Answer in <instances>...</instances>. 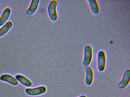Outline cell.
<instances>
[{"label":"cell","mask_w":130,"mask_h":97,"mask_svg":"<svg viewBox=\"0 0 130 97\" xmlns=\"http://www.w3.org/2000/svg\"><path fill=\"white\" fill-rule=\"evenodd\" d=\"M92 57V50L90 45L85 46L84 49V57L83 65L84 67L88 66L90 63Z\"/></svg>","instance_id":"6da1fadb"},{"label":"cell","mask_w":130,"mask_h":97,"mask_svg":"<svg viewBox=\"0 0 130 97\" xmlns=\"http://www.w3.org/2000/svg\"><path fill=\"white\" fill-rule=\"evenodd\" d=\"M57 1L53 0L50 3L48 8V13L51 20L53 21H55L57 18V14L56 8Z\"/></svg>","instance_id":"7a4b0ae2"},{"label":"cell","mask_w":130,"mask_h":97,"mask_svg":"<svg viewBox=\"0 0 130 97\" xmlns=\"http://www.w3.org/2000/svg\"><path fill=\"white\" fill-rule=\"evenodd\" d=\"M106 58L105 52L103 51H99L97 55V66L99 71H103L105 68Z\"/></svg>","instance_id":"3957f363"},{"label":"cell","mask_w":130,"mask_h":97,"mask_svg":"<svg viewBox=\"0 0 130 97\" xmlns=\"http://www.w3.org/2000/svg\"><path fill=\"white\" fill-rule=\"evenodd\" d=\"M130 79V70L128 69L125 71L121 81L117 85V87L120 89L123 88L129 84Z\"/></svg>","instance_id":"277c9868"},{"label":"cell","mask_w":130,"mask_h":97,"mask_svg":"<svg viewBox=\"0 0 130 97\" xmlns=\"http://www.w3.org/2000/svg\"><path fill=\"white\" fill-rule=\"evenodd\" d=\"M46 90V89L45 87L41 86L34 88H27L25 90V92L28 95L35 96L43 94Z\"/></svg>","instance_id":"5b68a950"},{"label":"cell","mask_w":130,"mask_h":97,"mask_svg":"<svg viewBox=\"0 0 130 97\" xmlns=\"http://www.w3.org/2000/svg\"><path fill=\"white\" fill-rule=\"evenodd\" d=\"M0 80L14 86H16L19 84L18 81L15 78L9 74H4L2 75L0 77Z\"/></svg>","instance_id":"8992f818"},{"label":"cell","mask_w":130,"mask_h":97,"mask_svg":"<svg viewBox=\"0 0 130 97\" xmlns=\"http://www.w3.org/2000/svg\"><path fill=\"white\" fill-rule=\"evenodd\" d=\"M85 68L86 72L85 83L87 85H90L92 83L93 81V72L92 69L90 66L85 67Z\"/></svg>","instance_id":"52a82bcc"},{"label":"cell","mask_w":130,"mask_h":97,"mask_svg":"<svg viewBox=\"0 0 130 97\" xmlns=\"http://www.w3.org/2000/svg\"><path fill=\"white\" fill-rule=\"evenodd\" d=\"M11 10L9 8H6L4 10L0 17V26L4 25L9 18Z\"/></svg>","instance_id":"ba28073f"},{"label":"cell","mask_w":130,"mask_h":97,"mask_svg":"<svg viewBox=\"0 0 130 97\" xmlns=\"http://www.w3.org/2000/svg\"><path fill=\"white\" fill-rule=\"evenodd\" d=\"M39 0H32L30 5L27 10L26 14L27 15L30 16L32 15L36 11L38 7Z\"/></svg>","instance_id":"9c48e42d"},{"label":"cell","mask_w":130,"mask_h":97,"mask_svg":"<svg viewBox=\"0 0 130 97\" xmlns=\"http://www.w3.org/2000/svg\"><path fill=\"white\" fill-rule=\"evenodd\" d=\"M15 78L20 83L24 85L27 87H30L32 85L31 82L23 76L18 74L15 76Z\"/></svg>","instance_id":"30bf717a"},{"label":"cell","mask_w":130,"mask_h":97,"mask_svg":"<svg viewBox=\"0 0 130 97\" xmlns=\"http://www.w3.org/2000/svg\"><path fill=\"white\" fill-rule=\"evenodd\" d=\"M12 22L10 21L6 22L0 29V37L5 35L11 28L12 26Z\"/></svg>","instance_id":"8fae6325"},{"label":"cell","mask_w":130,"mask_h":97,"mask_svg":"<svg viewBox=\"0 0 130 97\" xmlns=\"http://www.w3.org/2000/svg\"><path fill=\"white\" fill-rule=\"evenodd\" d=\"M90 7L92 13L94 14H97L99 11L98 3L96 0H88Z\"/></svg>","instance_id":"7c38bea8"},{"label":"cell","mask_w":130,"mask_h":97,"mask_svg":"<svg viewBox=\"0 0 130 97\" xmlns=\"http://www.w3.org/2000/svg\"><path fill=\"white\" fill-rule=\"evenodd\" d=\"M78 97H87V96L85 95H82Z\"/></svg>","instance_id":"4fadbf2b"}]
</instances>
